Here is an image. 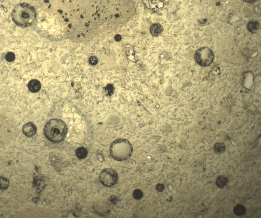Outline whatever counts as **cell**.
<instances>
[{
  "label": "cell",
  "instance_id": "obj_18",
  "mask_svg": "<svg viewBox=\"0 0 261 218\" xmlns=\"http://www.w3.org/2000/svg\"><path fill=\"white\" fill-rule=\"evenodd\" d=\"M98 60L97 57L95 56H92L89 58V63L92 65H95L98 63Z\"/></svg>",
  "mask_w": 261,
  "mask_h": 218
},
{
  "label": "cell",
  "instance_id": "obj_4",
  "mask_svg": "<svg viewBox=\"0 0 261 218\" xmlns=\"http://www.w3.org/2000/svg\"><path fill=\"white\" fill-rule=\"evenodd\" d=\"M194 58L197 62L200 65L208 66L213 62L214 59V55L210 48L203 47L198 50L196 52Z\"/></svg>",
  "mask_w": 261,
  "mask_h": 218
},
{
  "label": "cell",
  "instance_id": "obj_14",
  "mask_svg": "<svg viewBox=\"0 0 261 218\" xmlns=\"http://www.w3.org/2000/svg\"><path fill=\"white\" fill-rule=\"evenodd\" d=\"M132 195L134 198L136 199L139 200L141 199L143 196L142 191L140 189H136L133 191Z\"/></svg>",
  "mask_w": 261,
  "mask_h": 218
},
{
  "label": "cell",
  "instance_id": "obj_16",
  "mask_svg": "<svg viewBox=\"0 0 261 218\" xmlns=\"http://www.w3.org/2000/svg\"><path fill=\"white\" fill-rule=\"evenodd\" d=\"M249 29L251 31L255 30L258 28L259 24L257 21H254L248 24Z\"/></svg>",
  "mask_w": 261,
  "mask_h": 218
},
{
  "label": "cell",
  "instance_id": "obj_9",
  "mask_svg": "<svg viewBox=\"0 0 261 218\" xmlns=\"http://www.w3.org/2000/svg\"><path fill=\"white\" fill-rule=\"evenodd\" d=\"M150 31L153 35L157 36L162 31V28L160 24L155 23L151 25L150 28Z\"/></svg>",
  "mask_w": 261,
  "mask_h": 218
},
{
  "label": "cell",
  "instance_id": "obj_6",
  "mask_svg": "<svg viewBox=\"0 0 261 218\" xmlns=\"http://www.w3.org/2000/svg\"><path fill=\"white\" fill-rule=\"evenodd\" d=\"M37 128L36 126L33 123L28 122L25 124L23 126L22 131L25 136L31 137L34 135L36 133Z\"/></svg>",
  "mask_w": 261,
  "mask_h": 218
},
{
  "label": "cell",
  "instance_id": "obj_21",
  "mask_svg": "<svg viewBox=\"0 0 261 218\" xmlns=\"http://www.w3.org/2000/svg\"><path fill=\"white\" fill-rule=\"evenodd\" d=\"M114 197H112L110 198V201L114 203H116V199Z\"/></svg>",
  "mask_w": 261,
  "mask_h": 218
},
{
  "label": "cell",
  "instance_id": "obj_20",
  "mask_svg": "<svg viewBox=\"0 0 261 218\" xmlns=\"http://www.w3.org/2000/svg\"><path fill=\"white\" fill-rule=\"evenodd\" d=\"M114 39L116 41H119L121 39V37L120 35L117 34L115 36Z\"/></svg>",
  "mask_w": 261,
  "mask_h": 218
},
{
  "label": "cell",
  "instance_id": "obj_8",
  "mask_svg": "<svg viewBox=\"0 0 261 218\" xmlns=\"http://www.w3.org/2000/svg\"><path fill=\"white\" fill-rule=\"evenodd\" d=\"M146 4L147 6L149 8L157 10L163 6L164 2L160 0L148 1Z\"/></svg>",
  "mask_w": 261,
  "mask_h": 218
},
{
  "label": "cell",
  "instance_id": "obj_3",
  "mask_svg": "<svg viewBox=\"0 0 261 218\" xmlns=\"http://www.w3.org/2000/svg\"><path fill=\"white\" fill-rule=\"evenodd\" d=\"M132 145L128 140L118 139L111 144L109 148L110 156L118 161H123L129 159L133 153Z\"/></svg>",
  "mask_w": 261,
  "mask_h": 218
},
{
  "label": "cell",
  "instance_id": "obj_12",
  "mask_svg": "<svg viewBox=\"0 0 261 218\" xmlns=\"http://www.w3.org/2000/svg\"><path fill=\"white\" fill-rule=\"evenodd\" d=\"M87 150L83 147H78L76 149L75 151L76 156L80 159L85 158L87 156Z\"/></svg>",
  "mask_w": 261,
  "mask_h": 218
},
{
  "label": "cell",
  "instance_id": "obj_11",
  "mask_svg": "<svg viewBox=\"0 0 261 218\" xmlns=\"http://www.w3.org/2000/svg\"><path fill=\"white\" fill-rule=\"evenodd\" d=\"M228 181V179L226 177L222 175H220L217 178L216 181V184L218 188H222L227 185Z\"/></svg>",
  "mask_w": 261,
  "mask_h": 218
},
{
  "label": "cell",
  "instance_id": "obj_19",
  "mask_svg": "<svg viewBox=\"0 0 261 218\" xmlns=\"http://www.w3.org/2000/svg\"><path fill=\"white\" fill-rule=\"evenodd\" d=\"M113 87L111 84H108L105 88V91L107 92V94L110 95L111 94L113 91Z\"/></svg>",
  "mask_w": 261,
  "mask_h": 218
},
{
  "label": "cell",
  "instance_id": "obj_15",
  "mask_svg": "<svg viewBox=\"0 0 261 218\" xmlns=\"http://www.w3.org/2000/svg\"><path fill=\"white\" fill-rule=\"evenodd\" d=\"M0 182L1 187V188L4 189H6L8 187L9 181L7 179L1 178Z\"/></svg>",
  "mask_w": 261,
  "mask_h": 218
},
{
  "label": "cell",
  "instance_id": "obj_13",
  "mask_svg": "<svg viewBox=\"0 0 261 218\" xmlns=\"http://www.w3.org/2000/svg\"><path fill=\"white\" fill-rule=\"evenodd\" d=\"M214 149L215 153L220 154L224 152L226 150L225 144L222 142L216 143L214 145Z\"/></svg>",
  "mask_w": 261,
  "mask_h": 218
},
{
  "label": "cell",
  "instance_id": "obj_2",
  "mask_svg": "<svg viewBox=\"0 0 261 218\" xmlns=\"http://www.w3.org/2000/svg\"><path fill=\"white\" fill-rule=\"evenodd\" d=\"M44 132L46 138L54 143L62 141L65 137L67 129L65 123L59 119H50L46 123Z\"/></svg>",
  "mask_w": 261,
  "mask_h": 218
},
{
  "label": "cell",
  "instance_id": "obj_1",
  "mask_svg": "<svg viewBox=\"0 0 261 218\" xmlns=\"http://www.w3.org/2000/svg\"><path fill=\"white\" fill-rule=\"evenodd\" d=\"M12 19L15 24L22 27L32 25L36 18L34 8L26 3H22L16 6L12 13Z\"/></svg>",
  "mask_w": 261,
  "mask_h": 218
},
{
  "label": "cell",
  "instance_id": "obj_22",
  "mask_svg": "<svg viewBox=\"0 0 261 218\" xmlns=\"http://www.w3.org/2000/svg\"><path fill=\"white\" fill-rule=\"evenodd\" d=\"M169 111V109L168 108H165V109L164 111L166 112H168Z\"/></svg>",
  "mask_w": 261,
  "mask_h": 218
},
{
  "label": "cell",
  "instance_id": "obj_5",
  "mask_svg": "<svg viewBox=\"0 0 261 218\" xmlns=\"http://www.w3.org/2000/svg\"><path fill=\"white\" fill-rule=\"evenodd\" d=\"M118 178V175L116 172L111 168H106L102 170L99 176L101 183L107 187H110L115 185Z\"/></svg>",
  "mask_w": 261,
  "mask_h": 218
},
{
  "label": "cell",
  "instance_id": "obj_10",
  "mask_svg": "<svg viewBox=\"0 0 261 218\" xmlns=\"http://www.w3.org/2000/svg\"><path fill=\"white\" fill-rule=\"evenodd\" d=\"M246 209L244 206L241 204L236 205L233 208L234 213L237 216L243 215L245 213Z\"/></svg>",
  "mask_w": 261,
  "mask_h": 218
},
{
  "label": "cell",
  "instance_id": "obj_17",
  "mask_svg": "<svg viewBox=\"0 0 261 218\" xmlns=\"http://www.w3.org/2000/svg\"><path fill=\"white\" fill-rule=\"evenodd\" d=\"M5 58L6 60L8 62H12L15 59V54L12 52H8L6 54Z\"/></svg>",
  "mask_w": 261,
  "mask_h": 218
},
{
  "label": "cell",
  "instance_id": "obj_7",
  "mask_svg": "<svg viewBox=\"0 0 261 218\" xmlns=\"http://www.w3.org/2000/svg\"><path fill=\"white\" fill-rule=\"evenodd\" d=\"M27 86L29 90L32 93L38 92L41 88V84L40 82L36 79H33L28 82Z\"/></svg>",
  "mask_w": 261,
  "mask_h": 218
}]
</instances>
